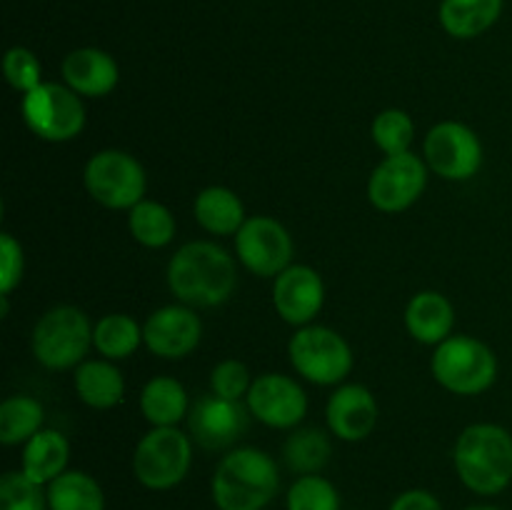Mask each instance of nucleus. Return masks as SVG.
Wrapping results in <instances>:
<instances>
[{"mask_svg":"<svg viewBox=\"0 0 512 510\" xmlns=\"http://www.w3.org/2000/svg\"><path fill=\"white\" fill-rule=\"evenodd\" d=\"M238 268L233 255L208 240L185 243L168 263L170 293L190 308H213L233 295Z\"/></svg>","mask_w":512,"mask_h":510,"instance_id":"obj_1","label":"nucleus"},{"mask_svg":"<svg viewBox=\"0 0 512 510\" xmlns=\"http://www.w3.org/2000/svg\"><path fill=\"white\" fill-rule=\"evenodd\" d=\"M455 470L478 495L503 493L512 480V435L493 423H475L455 443Z\"/></svg>","mask_w":512,"mask_h":510,"instance_id":"obj_2","label":"nucleus"},{"mask_svg":"<svg viewBox=\"0 0 512 510\" xmlns=\"http://www.w3.org/2000/svg\"><path fill=\"white\" fill-rule=\"evenodd\" d=\"M278 488V463L258 448L230 450L210 483L218 510H263L278 495Z\"/></svg>","mask_w":512,"mask_h":510,"instance_id":"obj_3","label":"nucleus"},{"mask_svg":"<svg viewBox=\"0 0 512 510\" xmlns=\"http://www.w3.org/2000/svg\"><path fill=\"white\" fill-rule=\"evenodd\" d=\"M435 380L455 395H480L498 378L493 350L470 335H450L435 348L430 360Z\"/></svg>","mask_w":512,"mask_h":510,"instance_id":"obj_4","label":"nucleus"},{"mask_svg":"<svg viewBox=\"0 0 512 510\" xmlns=\"http://www.w3.org/2000/svg\"><path fill=\"white\" fill-rule=\"evenodd\" d=\"M93 345L88 315L73 305L48 310L33 328V355L50 370H65L83 363Z\"/></svg>","mask_w":512,"mask_h":510,"instance_id":"obj_5","label":"nucleus"},{"mask_svg":"<svg viewBox=\"0 0 512 510\" xmlns=\"http://www.w3.org/2000/svg\"><path fill=\"white\" fill-rule=\"evenodd\" d=\"M193 445L178 428H153L140 438L133 455V473L148 490H170L188 475Z\"/></svg>","mask_w":512,"mask_h":510,"instance_id":"obj_6","label":"nucleus"},{"mask_svg":"<svg viewBox=\"0 0 512 510\" xmlns=\"http://www.w3.org/2000/svg\"><path fill=\"white\" fill-rule=\"evenodd\" d=\"M23 120L40 140L65 143L85 128V105L75 90L58 83H40L23 95Z\"/></svg>","mask_w":512,"mask_h":510,"instance_id":"obj_7","label":"nucleus"},{"mask_svg":"<svg viewBox=\"0 0 512 510\" xmlns=\"http://www.w3.org/2000/svg\"><path fill=\"white\" fill-rule=\"evenodd\" d=\"M293 368L305 380L335 385L353 370V353L345 338L325 325H303L288 345Z\"/></svg>","mask_w":512,"mask_h":510,"instance_id":"obj_8","label":"nucleus"},{"mask_svg":"<svg viewBox=\"0 0 512 510\" xmlns=\"http://www.w3.org/2000/svg\"><path fill=\"white\" fill-rule=\"evenodd\" d=\"M83 183L95 203L110 210H130L145 195V170L130 153L100 150L85 165Z\"/></svg>","mask_w":512,"mask_h":510,"instance_id":"obj_9","label":"nucleus"},{"mask_svg":"<svg viewBox=\"0 0 512 510\" xmlns=\"http://www.w3.org/2000/svg\"><path fill=\"white\" fill-rule=\"evenodd\" d=\"M425 160L445 180H468L483 165V145L475 130L458 120H445L425 135Z\"/></svg>","mask_w":512,"mask_h":510,"instance_id":"obj_10","label":"nucleus"},{"mask_svg":"<svg viewBox=\"0 0 512 510\" xmlns=\"http://www.w3.org/2000/svg\"><path fill=\"white\" fill-rule=\"evenodd\" d=\"M235 253L250 273L260 278L280 275L293 258V238L275 218L255 215L235 233Z\"/></svg>","mask_w":512,"mask_h":510,"instance_id":"obj_11","label":"nucleus"},{"mask_svg":"<svg viewBox=\"0 0 512 510\" xmlns=\"http://www.w3.org/2000/svg\"><path fill=\"white\" fill-rule=\"evenodd\" d=\"M425 183L428 170L418 155H388L370 175L368 198L383 213H400L423 195Z\"/></svg>","mask_w":512,"mask_h":510,"instance_id":"obj_12","label":"nucleus"},{"mask_svg":"<svg viewBox=\"0 0 512 510\" xmlns=\"http://www.w3.org/2000/svg\"><path fill=\"white\" fill-rule=\"evenodd\" d=\"M245 398L250 413L270 428H295L308 413V395L290 375H260Z\"/></svg>","mask_w":512,"mask_h":510,"instance_id":"obj_13","label":"nucleus"},{"mask_svg":"<svg viewBox=\"0 0 512 510\" xmlns=\"http://www.w3.org/2000/svg\"><path fill=\"white\" fill-rule=\"evenodd\" d=\"M193 440L205 450H223L248 430V410L240 400H225L210 393L195 400L188 413Z\"/></svg>","mask_w":512,"mask_h":510,"instance_id":"obj_14","label":"nucleus"},{"mask_svg":"<svg viewBox=\"0 0 512 510\" xmlns=\"http://www.w3.org/2000/svg\"><path fill=\"white\" fill-rule=\"evenodd\" d=\"M203 335V323L190 305H165L148 315L143 325V343L160 358L178 360L193 353Z\"/></svg>","mask_w":512,"mask_h":510,"instance_id":"obj_15","label":"nucleus"},{"mask_svg":"<svg viewBox=\"0 0 512 510\" xmlns=\"http://www.w3.org/2000/svg\"><path fill=\"white\" fill-rule=\"evenodd\" d=\"M325 303L323 278L310 265H288L273 283V305L290 325H308Z\"/></svg>","mask_w":512,"mask_h":510,"instance_id":"obj_16","label":"nucleus"},{"mask_svg":"<svg viewBox=\"0 0 512 510\" xmlns=\"http://www.w3.org/2000/svg\"><path fill=\"white\" fill-rule=\"evenodd\" d=\"M328 425L333 435L348 443L365 440L378 425V400L365 385H340L328 400Z\"/></svg>","mask_w":512,"mask_h":510,"instance_id":"obj_17","label":"nucleus"},{"mask_svg":"<svg viewBox=\"0 0 512 510\" xmlns=\"http://www.w3.org/2000/svg\"><path fill=\"white\" fill-rule=\"evenodd\" d=\"M63 80L83 98H103L118 85V63L100 48H78L65 55Z\"/></svg>","mask_w":512,"mask_h":510,"instance_id":"obj_18","label":"nucleus"},{"mask_svg":"<svg viewBox=\"0 0 512 510\" xmlns=\"http://www.w3.org/2000/svg\"><path fill=\"white\" fill-rule=\"evenodd\" d=\"M405 325L418 343L440 345L453 333L455 310L445 295L423 290L405 308Z\"/></svg>","mask_w":512,"mask_h":510,"instance_id":"obj_19","label":"nucleus"},{"mask_svg":"<svg viewBox=\"0 0 512 510\" xmlns=\"http://www.w3.org/2000/svg\"><path fill=\"white\" fill-rule=\"evenodd\" d=\"M195 220L203 230L213 235H235L245 218V205L238 195L223 185H213V188L200 190L193 205Z\"/></svg>","mask_w":512,"mask_h":510,"instance_id":"obj_20","label":"nucleus"},{"mask_svg":"<svg viewBox=\"0 0 512 510\" xmlns=\"http://www.w3.org/2000/svg\"><path fill=\"white\" fill-rule=\"evenodd\" d=\"M75 393L85 405L108 410L125 395V380L108 360H85L75 368Z\"/></svg>","mask_w":512,"mask_h":510,"instance_id":"obj_21","label":"nucleus"},{"mask_svg":"<svg viewBox=\"0 0 512 510\" xmlns=\"http://www.w3.org/2000/svg\"><path fill=\"white\" fill-rule=\"evenodd\" d=\"M503 13V0H443L440 25L453 38H478L493 28Z\"/></svg>","mask_w":512,"mask_h":510,"instance_id":"obj_22","label":"nucleus"},{"mask_svg":"<svg viewBox=\"0 0 512 510\" xmlns=\"http://www.w3.org/2000/svg\"><path fill=\"white\" fill-rule=\"evenodd\" d=\"M70 445L58 430H38L23 448V473L35 483H53L65 473Z\"/></svg>","mask_w":512,"mask_h":510,"instance_id":"obj_23","label":"nucleus"},{"mask_svg":"<svg viewBox=\"0 0 512 510\" xmlns=\"http://www.w3.org/2000/svg\"><path fill=\"white\" fill-rule=\"evenodd\" d=\"M140 410L155 428H175L190 413L188 393L180 380L160 375L150 380L140 393Z\"/></svg>","mask_w":512,"mask_h":510,"instance_id":"obj_24","label":"nucleus"},{"mask_svg":"<svg viewBox=\"0 0 512 510\" xmlns=\"http://www.w3.org/2000/svg\"><path fill=\"white\" fill-rule=\"evenodd\" d=\"M50 510H105V495L98 480L80 470H65L48 483Z\"/></svg>","mask_w":512,"mask_h":510,"instance_id":"obj_25","label":"nucleus"},{"mask_svg":"<svg viewBox=\"0 0 512 510\" xmlns=\"http://www.w3.org/2000/svg\"><path fill=\"white\" fill-rule=\"evenodd\" d=\"M143 328L125 313H110L100 318L93 328V345L103 358L123 360L138 350Z\"/></svg>","mask_w":512,"mask_h":510,"instance_id":"obj_26","label":"nucleus"},{"mask_svg":"<svg viewBox=\"0 0 512 510\" xmlns=\"http://www.w3.org/2000/svg\"><path fill=\"white\" fill-rule=\"evenodd\" d=\"M45 410L30 395H10L0 403V443H28L38 430H43Z\"/></svg>","mask_w":512,"mask_h":510,"instance_id":"obj_27","label":"nucleus"},{"mask_svg":"<svg viewBox=\"0 0 512 510\" xmlns=\"http://www.w3.org/2000/svg\"><path fill=\"white\" fill-rule=\"evenodd\" d=\"M333 448L323 430L318 428H300L285 440L283 458L293 473L315 475L328 465Z\"/></svg>","mask_w":512,"mask_h":510,"instance_id":"obj_28","label":"nucleus"},{"mask_svg":"<svg viewBox=\"0 0 512 510\" xmlns=\"http://www.w3.org/2000/svg\"><path fill=\"white\" fill-rule=\"evenodd\" d=\"M130 235L145 248H165L175 238V218L165 205L155 200H140L130 208Z\"/></svg>","mask_w":512,"mask_h":510,"instance_id":"obj_29","label":"nucleus"},{"mask_svg":"<svg viewBox=\"0 0 512 510\" xmlns=\"http://www.w3.org/2000/svg\"><path fill=\"white\" fill-rule=\"evenodd\" d=\"M415 138V125L405 110L390 108L375 115L373 120V143L383 150L385 155H403L410 153V145Z\"/></svg>","mask_w":512,"mask_h":510,"instance_id":"obj_30","label":"nucleus"},{"mask_svg":"<svg viewBox=\"0 0 512 510\" xmlns=\"http://www.w3.org/2000/svg\"><path fill=\"white\" fill-rule=\"evenodd\" d=\"M288 510H340V495L323 475H300L288 490Z\"/></svg>","mask_w":512,"mask_h":510,"instance_id":"obj_31","label":"nucleus"},{"mask_svg":"<svg viewBox=\"0 0 512 510\" xmlns=\"http://www.w3.org/2000/svg\"><path fill=\"white\" fill-rule=\"evenodd\" d=\"M48 493L43 485L30 480L23 470H13L0 478V510H45Z\"/></svg>","mask_w":512,"mask_h":510,"instance_id":"obj_32","label":"nucleus"},{"mask_svg":"<svg viewBox=\"0 0 512 510\" xmlns=\"http://www.w3.org/2000/svg\"><path fill=\"white\" fill-rule=\"evenodd\" d=\"M3 73L5 80L10 83V88L18 90V93L23 95L43 83V65H40L38 55H35L33 50L23 48V45H15V48H10L8 53H5Z\"/></svg>","mask_w":512,"mask_h":510,"instance_id":"obj_33","label":"nucleus"},{"mask_svg":"<svg viewBox=\"0 0 512 510\" xmlns=\"http://www.w3.org/2000/svg\"><path fill=\"white\" fill-rule=\"evenodd\" d=\"M250 370L240 360H223L210 373V390L225 400H240L250 393Z\"/></svg>","mask_w":512,"mask_h":510,"instance_id":"obj_34","label":"nucleus"},{"mask_svg":"<svg viewBox=\"0 0 512 510\" xmlns=\"http://www.w3.org/2000/svg\"><path fill=\"white\" fill-rule=\"evenodd\" d=\"M23 280V248L10 233H0V293L10 290Z\"/></svg>","mask_w":512,"mask_h":510,"instance_id":"obj_35","label":"nucleus"},{"mask_svg":"<svg viewBox=\"0 0 512 510\" xmlns=\"http://www.w3.org/2000/svg\"><path fill=\"white\" fill-rule=\"evenodd\" d=\"M390 510H443V505L428 490H405L393 500Z\"/></svg>","mask_w":512,"mask_h":510,"instance_id":"obj_36","label":"nucleus"},{"mask_svg":"<svg viewBox=\"0 0 512 510\" xmlns=\"http://www.w3.org/2000/svg\"><path fill=\"white\" fill-rule=\"evenodd\" d=\"M468 510H500V508H493V505H473V508Z\"/></svg>","mask_w":512,"mask_h":510,"instance_id":"obj_37","label":"nucleus"}]
</instances>
